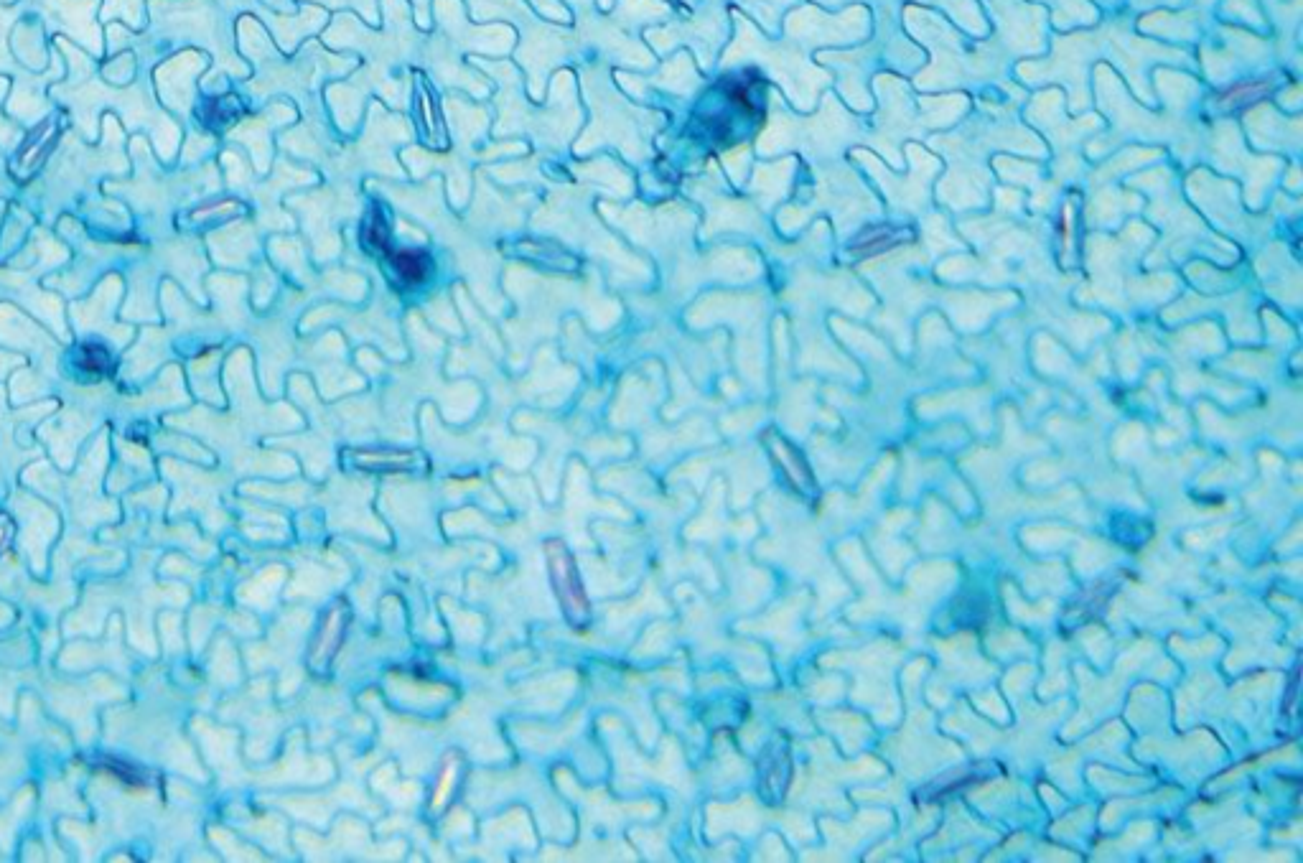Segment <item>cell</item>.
I'll list each match as a JSON object with an SVG mask.
<instances>
[{
  "instance_id": "obj_2",
  "label": "cell",
  "mask_w": 1303,
  "mask_h": 863,
  "mask_svg": "<svg viewBox=\"0 0 1303 863\" xmlns=\"http://www.w3.org/2000/svg\"><path fill=\"white\" fill-rule=\"evenodd\" d=\"M349 619H352V611H349V606L344 601H336V604H331L326 609L319 632H316L311 650H308V665H311L314 673L326 675L331 670L336 652H339L344 637H347Z\"/></svg>"
},
{
  "instance_id": "obj_3",
  "label": "cell",
  "mask_w": 1303,
  "mask_h": 863,
  "mask_svg": "<svg viewBox=\"0 0 1303 863\" xmlns=\"http://www.w3.org/2000/svg\"><path fill=\"white\" fill-rule=\"evenodd\" d=\"M352 469L370 471V474H415L426 466V459L415 451H395V449H357L344 454Z\"/></svg>"
},
{
  "instance_id": "obj_1",
  "label": "cell",
  "mask_w": 1303,
  "mask_h": 863,
  "mask_svg": "<svg viewBox=\"0 0 1303 863\" xmlns=\"http://www.w3.org/2000/svg\"><path fill=\"white\" fill-rule=\"evenodd\" d=\"M545 561H548L555 599H558L565 619L573 627H586L591 619V601H588L581 571H578L576 558L568 550V545L563 540H548L545 543Z\"/></svg>"
},
{
  "instance_id": "obj_6",
  "label": "cell",
  "mask_w": 1303,
  "mask_h": 863,
  "mask_svg": "<svg viewBox=\"0 0 1303 863\" xmlns=\"http://www.w3.org/2000/svg\"><path fill=\"white\" fill-rule=\"evenodd\" d=\"M13 535V522L8 520L6 515H0V548L8 543V538Z\"/></svg>"
},
{
  "instance_id": "obj_4",
  "label": "cell",
  "mask_w": 1303,
  "mask_h": 863,
  "mask_svg": "<svg viewBox=\"0 0 1303 863\" xmlns=\"http://www.w3.org/2000/svg\"><path fill=\"white\" fill-rule=\"evenodd\" d=\"M395 268H398V273L403 275L408 283H420L423 278H426L428 263L426 258L418 253H400L398 258H395Z\"/></svg>"
},
{
  "instance_id": "obj_5",
  "label": "cell",
  "mask_w": 1303,
  "mask_h": 863,
  "mask_svg": "<svg viewBox=\"0 0 1303 863\" xmlns=\"http://www.w3.org/2000/svg\"><path fill=\"white\" fill-rule=\"evenodd\" d=\"M1268 92V85H1245V87H1235L1232 92H1227L1225 100L1227 102H1250L1255 97L1265 95Z\"/></svg>"
}]
</instances>
